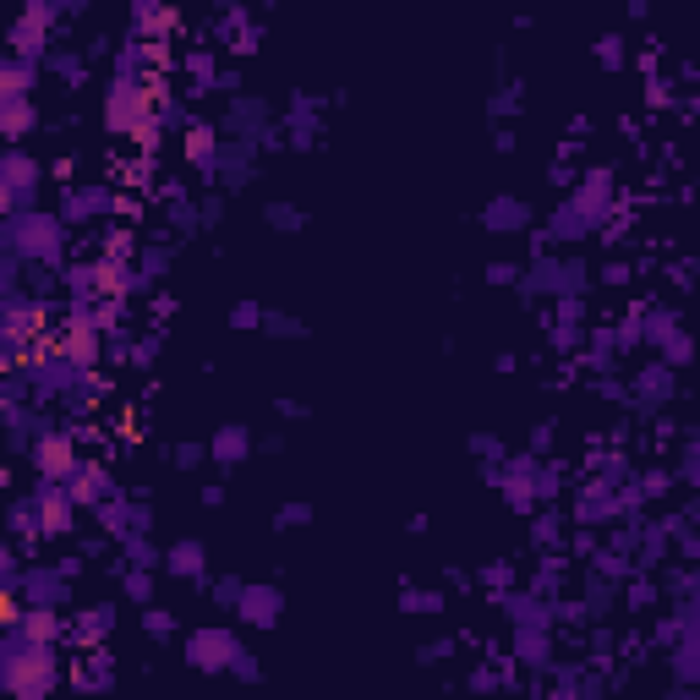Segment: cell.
I'll use <instances>...</instances> for the list:
<instances>
[{"label":"cell","instance_id":"obj_1","mask_svg":"<svg viewBox=\"0 0 700 700\" xmlns=\"http://www.w3.org/2000/svg\"><path fill=\"white\" fill-rule=\"evenodd\" d=\"M55 684H61L55 646H39V640H22V635L0 640V690L11 700H50Z\"/></svg>","mask_w":700,"mask_h":700},{"label":"cell","instance_id":"obj_2","mask_svg":"<svg viewBox=\"0 0 700 700\" xmlns=\"http://www.w3.org/2000/svg\"><path fill=\"white\" fill-rule=\"evenodd\" d=\"M6 252L17 263L55 268V263L66 258V225H61V214H39V208H28V214L6 219Z\"/></svg>","mask_w":700,"mask_h":700},{"label":"cell","instance_id":"obj_3","mask_svg":"<svg viewBox=\"0 0 700 700\" xmlns=\"http://www.w3.org/2000/svg\"><path fill=\"white\" fill-rule=\"evenodd\" d=\"M154 83L159 77H115L110 88H104V126H110L115 137H143L154 121ZM165 132V126H159Z\"/></svg>","mask_w":700,"mask_h":700},{"label":"cell","instance_id":"obj_4","mask_svg":"<svg viewBox=\"0 0 700 700\" xmlns=\"http://www.w3.org/2000/svg\"><path fill=\"white\" fill-rule=\"evenodd\" d=\"M77 438L72 433H39L33 438V471H39V482H55L66 487V476L77 471Z\"/></svg>","mask_w":700,"mask_h":700},{"label":"cell","instance_id":"obj_5","mask_svg":"<svg viewBox=\"0 0 700 700\" xmlns=\"http://www.w3.org/2000/svg\"><path fill=\"white\" fill-rule=\"evenodd\" d=\"M236 651H241V640L230 635V629L208 624V629H192V635H186V662H192L197 673H225Z\"/></svg>","mask_w":700,"mask_h":700},{"label":"cell","instance_id":"obj_6","mask_svg":"<svg viewBox=\"0 0 700 700\" xmlns=\"http://www.w3.org/2000/svg\"><path fill=\"white\" fill-rule=\"evenodd\" d=\"M225 132L236 137V143H247V148L274 143V126H268V99H258V93H236V104H230V115H225Z\"/></svg>","mask_w":700,"mask_h":700},{"label":"cell","instance_id":"obj_7","mask_svg":"<svg viewBox=\"0 0 700 700\" xmlns=\"http://www.w3.org/2000/svg\"><path fill=\"white\" fill-rule=\"evenodd\" d=\"M28 504H33V525H39V536H66L77 525V504L66 498V487H55V482H39Z\"/></svg>","mask_w":700,"mask_h":700},{"label":"cell","instance_id":"obj_8","mask_svg":"<svg viewBox=\"0 0 700 700\" xmlns=\"http://www.w3.org/2000/svg\"><path fill=\"white\" fill-rule=\"evenodd\" d=\"M115 214V192L99 181L88 186H66L61 197V225H93V219H110Z\"/></svg>","mask_w":700,"mask_h":700},{"label":"cell","instance_id":"obj_9","mask_svg":"<svg viewBox=\"0 0 700 700\" xmlns=\"http://www.w3.org/2000/svg\"><path fill=\"white\" fill-rule=\"evenodd\" d=\"M17 591H22V608H61V602H66V564L61 569H55V564L22 569Z\"/></svg>","mask_w":700,"mask_h":700},{"label":"cell","instance_id":"obj_10","mask_svg":"<svg viewBox=\"0 0 700 700\" xmlns=\"http://www.w3.org/2000/svg\"><path fill=\"white\" fill-rule=\"evenodd\" d=\"M236 613L247 618V624H258V629H274L279 613H285V597H279V586H241Z\"/></svg>","mask_w":700,"mask_h":700},{"label":"cell","instance_id":"obj_11","mask_svg":"<svg viewBox=\"0 0 700 700\" xmlns=\"http://www.w3.org/2000/svg\"><path fill=\"white\" fill-rule=\"evenodd\" d=\"M219 148H225V137H219V126H208V121L186 126V143H181V154H186V165H192V170L214 175V165H219Z\"/></svg>","mask_w":700,"mask_h":700},{"label":"cell","instance_id":"obj_12","mask_svg":"<svg viewBox=\"0 0 700 700\" xmlns=\"http://www.w3.org/2000/svg\"><path fill=\"white\" fill-rule=\"evenodd\" d=\"M66 498H72L77 509H99L104 498H110V471H104V465H77L72 476H66Z\"/></svg>","mask_w":700,"mask_h":700},{"label":"cell","instance_id":"obj_13","mask_svg":"<svg viewBox=\"0 0 700 700\" xmlns=\"http://www.w3.org/2000/svg\"><path fill=\"white\" fill-rule=\"evenodd\" d=\"M175 33V11L170 6H154V0H137L132 6V33L126 39H143V44H159Z\"/></svg>","mask_w":700,"mask_h":700},{"label":"cell","instance_id":"obj_14","mask_svg":"<svg viewBox=\"0 0 700 700\" xmlns=\"http://www.w3.org/2000/svg\"><path fill=\"white\" fill-rule=\"evenodd\" d=\"M33 83H39V66L0 55V110H6V104H17V99H33Z\"/></svg>","mask_w":700,"mask_h":700},{"label":"cell","instance_id":"obj_15","mask_svg":"<svg viewBox=\"0 0 700 700\" xmlns=\"http://www.w3.org/2000/svg\"><path fill=\"white\" fill-rule=\"evenodd\" d=\"M181 72H186V83H192V93H214V83H219V50H214V44L186 50L181 55Z\"/></svg>","mask_w":700,"mask_h":700},{"label":"cell","instance_id":"obj_16","mask_svg":"<svg viewBox=\"0 0 700 700\" xmlns=\"http://www.w3.org/2000/svg\"><path fill=\"white\" fill-rule=\"evenodd\" d=\"M6 635H22V640H39V646H55V640H61V618H55V608H22L17 629H6Z\"/></svg>","mask_w":700,"mask_h":700},{"label":"cell","instance_id":"obj_17","mask_svg":"<svg viewBox=\"0 0 700 700\" xmlns=\"http://www.w3.org/2000/svg\"><path fill=\"white\" fill-rule=\"evenodd\" d=\"M28 132H39V104L33 99H17L0 110V143H22Z\"/></svg>","mask_w":700,"mask_h":700},{"label":"cell","instance_id":"obj_18","mask_svg":"<svg viewBox=\"0 0 700 700\" xmlns=\"http://www.w3.org/2000/svg\"><path fill=\"white\" fill-rule=\"evenodd\" d=\"M482 225L487 230H525L531 225V208H525L520 197H493V203L482 208Z\"/></svg>","mask_w":700,"mask_h":700},{"label":"cell","instance_id":"obj_19","mask_svg":"<svg viewBox=\"0 0 700 700\" xmlns=\"http://www.w3.org/2000/svg\"><path fill=\"white\" fill-rule=\"evenodd\" d=\"M77 690H83L88 700H99L104 690H110V679H115V668H110V657H104V651H93V657H83L77 662Z\"/></svg>","mask_w":700,"mask_h":700},{"label":"cell","instance_id":"obj_20","mask_svg":"<svg viewBox=\"0 0 700 700\" xmlns=\"http://www.w3.org/2000/svg\"><path fill=\"white\" fill-rule=\"evenodd\" d=\"M208 454H214L219 465H241L252 454V433H247V427H219L214 443H208Z\"/></svg>","mask_w":700,"mask_h":700},{"label":"cell","instance_id":"obj_21","mask_svg":"<svg viewBox=\"0 0 700 700\" xmlns=\"http://www.w3.org/2000/svg\"><path fill=\"white\" fill-rule=\"evenodd\" d=\"M247 175H252V148H247V143H225V148H219L214 181H230V186H241Z\"/></svg>","mask_w":700,"mask_h":700},{"label":"cell","instance_id":"obj_22","mask_svg":"<svg viewBox=\"0 0 700 700\" xmlns=\"http://www.w3.org/2000/svg\"><path fill=\"white\" fill-rule=\"evenodd\" d=\"M312 137H318V104H312L307 93H296V99H290V143L307 148Z\"/></svg>","mask_w":700,"mask_h":700},{"label":"cell","instance_id":"obj_23","mask_svg":"<svg viewBox=\"0 0 700 700\" xmlns=\"http://www.w3.org/2000/svg\"><path fill=\"white\" fill-rule=\"evenodd\" d=\"M110 629H115V608H83L77 613V640H83V646H104V640H110Z\"/></svg>","mask_w":700,"mask_h":700},{"label":"cell","instance_id":"obj_24","mask_svg":"<svg viewBox=\"0 0 700 700\" xmlns=\"http://www.w3.org/2000/svg\"><path fill=\"white\" fill-rule=\"evenodd\" d=\"M165 564H170V575L197 580V575H203V564H208V553H203V542H175L165 553Z\"/></svg>","mask_w":700,"mask_h":700},{"label":"cell","instance_id":"obj_25","mask_svg":"<svg viewBox=\"0 0 700 700\" xmlns=\"http://www.w3.org/2000/svg\"><path fill=\"white\" fill-rule=\"evenodd\" d=\"M515 651H520V662L542 668V662H547V624H520V635H515Z\"/></svg>","mask_w":700,"mask_h":700},{"label":"cell","instance_id":"obj_26","mask_svg":"<svg viewBox=\"0 0 700 700\" xmlns=\"http://www.w3.org/2000/svg\"><path fill=\"white\" fill-rule=\"evenodd\" d=\"M159 558H165V553H159L148 536H126V564H132V569H148V575H154Z\"/></svg>","mask_w":700,"mask_h":700},{"label":"cell","instance_id":"obj_27","mask_svg":"<svg viewBox=\"0 0 700 700\" xmlns=\"http://www.w3.org/2000/svg\"><path fill=\"white\" fill-rule=\"evenodd\" d=\"M44 66H50V72H61V77H83L88 55H83V44H77V50H50V55H44Z\"/></svg>","mask_w":700,"mask_h":700},{"label":"cell","instance_id":"obj_28","mask_svg":"<svg viewBox=\"0 0 700 700\" xmlns=\"http://www.w3.org/2000/svg\"><path fill=\"white\" fill-rule=\"evenodd\" d=\"M17 580H22V564H17V547L0 536V591H17Z\"/></svg>","mask_w":700,"mask_h":700},{"label":"cell","instance_id":"obj_29","mask_svg":"<svg viewBox=\"0 0 700 700\" xmlns=\"http://www.w3.org/2000/svg\"><path fill=\"white\" fill-rule=\"evenodd\" d=\"M268 225H274V230H301V225H307V214H301L296 203H268Z\"/></svg>","mask_w":700,"mask_h":700},{"label":"cell","instance_id":"obj_30","mask_svg":"<svg viewBox=\"0 0 700 700\" xmlns=\"http://www.w3.org/2000/svg\"><path fill=\"white\" fill-rule=\"evenodd\" d=\"M640 389H646V400H657V405H662V400L673 394V372H668V367H651L646 378H640Z\"/></svg>","mask_w":700,"mask_h":700},{"label":"cell","instance_id":"obj_31","mask_svg":"<svg viewBox=\"0 0 700 700\" xmlns=\"http://www.w3.org/2000/svg\"><path fill=\"white\" fill-rule=\"evenodd\" d=\"M400 608L405 613H443V597H438V591H405Z\"/></svg>","mask_w":700,"mask_h":700},{"label":"cell","instance_id":"obj_32","mask_svg":"<svg viewBox=\"0 0 700 700\" xmlns=\"http://www.w3.org/2000/svg\"><path fill=\"white\" fill-rule=\"evenodd\" d=\"M126 597L148 608V602H154V575H148V569H132V575H126Z\"/></svg>","mask_w":700,"mask_h":700},{"label":"cell","instance_id":"obj_33","mask_svg":"<svg viewBox=\"0 0 700 700\" xmlns=\"http://www.w3.org/2000/svg\"><path fill=\"white\" fill-rule=\"evenodd\" d=\"M225 673H236V679H241V684H258V673H263V668H258V657H252V651H247V646H241V651H236V657H230V668H225Z\"/></svg>","mask_w":700,"mask_h":700},{"label":"cell","instance_id":"obj_34","mask_svg":"<svg viewBox=\"0 0 700 700\" xmlns=\"http://www.w3.org/2000/svg\"><path fill=\"white\" fill-rule=\"evenodd\" d=\"M673 668H679V679H684V684L695 679V635H684V640H679V651H673Z\"/></svg>","mask_w":700,"mask_h":700},{"label":"cell","instance_id":"obj_35","mask_svg":"<svg viewBox=\"0 0 700 700\" xmlns=\"http://www.w3.org/2000/svg\"><path fill=\"white\" fill-rule=\"evenodd\" d=\"M11 531L17 536H39V525H33V504L22 498V504H11Z\"/></svg>","mask_w":700,"mask_h":700},{"label":"cell","instance_id":"obj_36","mask_svg":"<svg viewBox=\"0 0 700 700\" xmlns=\"http://www.w3.org/2000/svg\"><path fill=\"white\" fill-rule=\"evenodd\" d=\"M143 624H148V635H154V640H170V635H175V618H170V613H159V608H148Z\"/></svg>","mask_w":700,"mask_h":700},{"label":"cell","instance_id":"obj_37","mask_svg":"<svg viewBox=\"0 0 700 700\" xmlns=\"http://www.w3.org/2000/svg\"><path fill=\"white\" fill-rule=\"evenodd\" d=\"M597 61H602V66H624V39H618V33L597 44Z\"/></svg>","mask_w":700,"mask_h":700},{"label":"cell","instance_id":"obj_38","mask_svg":"<svg viewBox=\"0 0 700 700\" xmlns=\"http://www.w3.org/2000/svg\"><path fill=\"white\" fill-rule=\"evenodd\" d=\"M230 323H236V329H258V323H263V307H252V301H241V307L230 312Z\"/></svg>","mask_w":700,"mask_h":700},{"label":"cell","instance_id":"obj_39","mask_svg":"<svg viewBox=\"0 0 700 700\" xmlns=\"http://www.w3.org/2000/svg\"><path fill=\"white\" fill-rule=\"evenodd\" d=\"M175 465H181V471L203 465V449H197V443H175Z\"/></svg>","mask_w":700,"mask_h":700},{"label":"cell","instance_id":"obj_40","mask_svg":"<svg viewBox=\"0 0 700 700\" xmlns=\"http://www.w3.org/2000/svg\"><path fill=\"white\" fill-rule=\"evenodd\" d=\"M547 700H586V690L575 684V673H564V684H558V690L547 695Z\"/></svg>","mask_w":700,"mask_h":700},{"label":"cell","instance_id":"obj_41","mask_svg":"<svg viewBox=\"0 0 700 700\" xmlns=\"http://www.w3.org/2000/svg\"><path fill=\"white\" fill-rule=\"evenodd\" d=\"M214 597L225 602V608H236V602H241V580H219V586H214Z\"/></svg>","mask_w":700,"mask_h":700},{"label":"cell","instance_id":"obj_42","mask_svg":"<svg viewBox=\"0 0 700 700\" xmlns=\"http://www.w3.org/2000/svg\"><path fill=\"white\" fill-rule=\"evenodd\" d=\"M301 520H312L307 504H285V509H279V525H301Z\"/></svg>","mask_w":700,"mask_h":700},{"label":"cell","instance_id":"obj_43","mask_svg":"<svg viewBox=\"0 0 700 700\" xmlns=\"http://www.w3.org/2000/svg\"><path fill=\"white\" fill-rule=\"evenodd\" d=\"M263 329H274V334H301V323H296V318H268V312H263Z\"/></svg>","mask_w":700,"mask_h":700},{"label":"cell","instance_id":"obj_44","mask_svg":"<svg viewBox=\"0 0 700 700\" xmlns=\"http://www.w3.org/2000/svg\"><path fill=\"white\" fill-rule=\"evenodd\" d=\"M487 279H493V285H509V279H515V268H509V263H493V268H487Z\"/></svg>","mask_w":700,"mask_h":700}]
</instances>
